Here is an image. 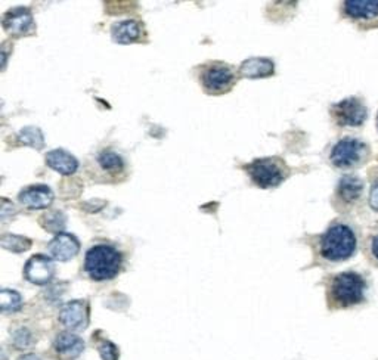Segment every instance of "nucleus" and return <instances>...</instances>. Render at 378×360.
<instances>
[{
	"label": "nucleus",
	"instance_id": "26",
	"mask_svg": "<svg viewBox=\"0 0 378 360\" xmlns=\"http://www.w3.org/2000/svg\"><path fill=\"white\" fill-rule=\"evenodd\" d=\"M377 127H378V114H377Z\"/></svg>",
	"mask_w": 378,
	"mask_h": 360
},
{
	"label": "nucleus",
	"instance_id": "7",
	"mask_svg": "<svg viewBox=\"0 0 378 360\" xmlns=\"http://www.w3.org/2000/svg\"><path fill=\"white\" fill-rule=\"evenodd\" d=\"M331 117L340 127H359L368 118V108L364 100L350 96L331 107Z\"/></svg>",
	"mask_w": 378,
	"mask_h": 360
},
{
	"label": "nucleus",
	"instance_id": "14",
	"mask_svg": "<svg viewBox=\"0 0 378 360\" xmlns=\"http://www.w3.org/2000/svg\"><path fill=\"white\" fill-rule=\"evenodd\" d=\"M59 321L68 329H85L89 322V308L85 301L67 303L59 313Z\"/></svg>",
	"mask_w": 378,
	"mask_h": 360
},
{
	"label": "nucleus",
	"instance_id": "23",
	"mask_svg": "<svg viewBox=\"0 0 378 360\" xmlns=\"http://www.w3.org/2000/svg\"><path fill=\"white\" fill-rule=\"evenodd\" d=\"M368 204L370 207L378 213V178H374L371 180V188H370V197H368Z\"/></svg>",
	"mask_w": 378,
	"mask_h": 360
},
{
	"label": "nucleus",
	"instance_id": "11",
	"mask_svg": "<svg viewBox=\"0 0 378 360\" xmlns=\"http://www.w3.org/2000/svg\"><path fill=\"white\" fill-rule=\"evenodd\" d=\"M365 189L364 180L361 178L355 176V174H346L337 184L335 198L339 200L340 204L344 207H350V205L356 204L362 198V193Z\"/></svg>",
	"mask_w": 378,
	"mask_h": 360
},
{
	"label": "nucleus",
	"instance_id": "3",
	"mask_svg": "<svg viewBox=\"0 0 378 360\" xmlns=\"http://www.w3.org/2000/svg\"><path fill=\"white\" fill-rule=\"evenodd\" d=\"M123 255L112 245L98 244L86 253L85 272L90 279L102 282L116 277L121 271Z\"/></svg>",
	"mask_w": 378,
	"mask_h": 360
},
{
	"label": "nucleus",
	"instance_id": "25",
	"mask_svg": "<svg viewBox=\"0 0 378 360\" xmlns=\"http://www.w3.org/2000/svg\"><path fill=\"white\" fill-rule=\"evenodd\" d=\"M19 360H40V359L37 356H34V354H27V356L19 357Z\"/></svg>",
	"mask_w": 378,
	"mask_h": 360
},
{
	"label": "nucleus",
	"instance_id": "19",
	"mask_svg": "<svg viewBox=\"0 0 378 360\" xmlns=\"http://www.w3.org/2000/svg\"><path fill=\"white\" fill-rule=\"evenodd\" d=\"M96 164L102 171L108 173L109 176H116V174H120L125 170V160L111 149L101 151L96 156Z\"/></svg>",
	"mask_w": 378,
	"mask_h": 360
},
{
	"label": "nucleus",
	"instance_id": "16",
	"mask_svg": "<svg viewBox=\"0 0 378 360\" xmlns=\"http://www.w3.org/2000/svg\"><path fill=\"white\" fill-rule=\"evenodd\" d=\"M46 164L59 174H64V176H71L78 169V161L64 149H54L48 152Z\"/></svg>",
	"mask_w": 378,
	"mask_h": 360
},
{
	"label": "nucleus",
	"instance_id": "18",
	"mask_svg": "<svg viewBox=\"0 0 378 360\" xmlns=\"http://www.w3.org/2000/svg\"><path fill=\"white\" fill-rule=\"evenodd\" d=\"M55 350L58 354H61L65 359H76L83 353L85 343L83 339L74 334L63 332L59 334L55 339Z\"/></svg>",
	"mask_w": 378,
	"mask_h": 360
},
{
	"label": "nucleus",
	"instance_id": "9",
	"mask_svg": "<svg viewBox=\"0 0 378 360\" xmlns=\"http://www.w3.org/2000/svg\"><path fill=\"white\" fill-rule=\"evenodd\" d=\"M2 24L5 32L15 37L33 34L36 30L33 14L28 8H14L8 11L2 18Z\"/></svg>",
	"mask_w": 378,
	"mask_h": 360
},
{
	"label": "nucleus",
	"instance_id": "17",
	"mask_svg": "<svg viewBox=\"0 0 378 360\" xmlns=\"http://www.w3.org/2000/svg\"><path fill=\"white\" fill-rule=\"evenodd\" d=\"M275 73V65L268 58H250L240 67V74L247 78L271 77Z\"/></svg>",
	"mask_w": 378,
	"mask_h": 360
},
{
	"label": "nucleus",
	"instance_id": "1",
	"mask_svg": "<svg viewBox=\"0 0 378 360\" xmlns=\"http://www.w3.org/2000/svg\"><path fill=\"white\" fill-rule=\"evenodd\" d=\"M357 250V236L352 226L335 222L326 229L319 240L322 259L331 263H342L352 259Z\"/></svg>",
	"mask_w": 378,
	"mask_h": 360
},
{
	"label": "nucleus",
	"instance_id": "10",
	"mask_svg": "<svg viewBox=\"0 0 378 360\" xmlns=\"http://www.w3.org/2000/svg\"><path fill=\"white\" fill-rule=\"evenodd\" d=\"M55 275V264L46 255L37 254L30 259L24 267V276L28 282L45 285L50 282Z\"/></svg>",
	"mask_w": 378,
	"mask_h": 360
},
{
	"label": "nucleus",
	"instance_id": "4",
	"mask_svg": "<svg viewBox=\"0 0 378 360\" xmlns=\"http://www.w3.org/2000/svg\"><path fill=\"white\" fill-rule=\"evenodd\" d=\"M370 157L371 149L368 143L356 138H343L333 147L330 161L337 169L350 170L362 167Z\"/></svg>",
	"mask_w": 378,
	"mask_h": 360
},
{
	"label": "nucleus",
	"instance_id": "24",
	"mask_svg": "<svg viewBox=\"0 0 378 360\" xmlns=\"http://www.w3.org/2000/svg\"><path fill=\"white\" fill-rule=\"evenodd\" d=\"M370 253L374 257V260L378 262V233L374 236L370 242Z\"/></svg>",
	"mask_w": 378,
	"mask_h": 360
},
{
	"label": "nucleus",
	"instance_id": "20",
	"mask_svg": "<svg viewBox=\"0 0 378 360\" xmlns=\"http://www.w3.org/2000/svg\"><path fill=\"white\" fill-rule=\"evenodd\" d=\"M23 300L21 295H19L17 291L11 290H2L0 293V307H2V312H17L21 308Z\"/></svg>",
	"mask_w": 378,
	"mask_h": 360
},
{
	"label": "nucleus",
	"instance_id": "22",
	"mask_svg": "<svg viewBox=\"0 0 378 360\" xmlns=\"http://www.w3.org/2000/svg\"><path fill=\"white\" fill-rule=\"evenodd\" d=\"M99 353L104 360H117L118 359L117 347L109 341H102L99 344Z\"/></svg>",
	"mask_w": 378,
	"mask_h": 360
},
{
	"label": "nucleus",
	"instance_id": "13",
	"mask_svg": "<svg viewBox=\"0 0 378 360\" xmlns=\"http://www.w3.org/2000/svg\"><path fill=\"white\" fill-rule=\"evenodd\" d=\"M49 254L59 262H68L74 259L80 251V242L74 235L58 233L55 238L49 242Z\"/></svg>",
	"mask_w": 378,
	"mask_h": 360
},
{
	"label": "nucleus",
	"instance_id": "15",
	"mask_svg": "<svg viewBox=\"0 0 378 360\" xmlns=\"http://www.w3.org/2000/svg\"><path fill=\"white\" fill-rule=\"evenodd\" d=\"M111 36L114 42L120 45H129L140 40L142 27L135 19H125L111 27Z\"/></svg>",
	"mask_w": 378,
	"mask_h": 360
},
{
	"label": "nucleus",
	"instance_id": "8",
	"mask_svg": "<svg viewBox=\"0 0 378 360\" xmlns=\"http://www.w3.org/2000/svg\"><path fill=\"white\" fill-rule=\"evenodd\" d=\"M342 12L364 32L378 28V0H347Z\"/></svg>",
	"mask_w": 378,
	"mask_h": 360
},
{
	"label": "nucleus",
	"instance_id": "5",
	"mask_svg": "<svg viewBox=\"0 0 378 360\" xmlns=\"http://www.w3.org/2000/svg\"><path fill=\"white\" fill-rule=\"evenodd\" d=\"M250 179L256 183L259 188H277L288 178L290 170L285 162L277 157H268L254 160L249 166H245Z\"/></svg>",
	"mask_w": 378,
	"mask_h": 360
},
{
	"label": "nucleus",
	"instance_id": "21",
	"mask_svg": "<svg viewBox=\"0 0 378 360\" xmlns=\"http://www.w3.org/2000/svg\"><path fill=\"white\" fill-rule=\"evenodd\" d=\"M18 139L23 143H25V145H32L34 148L43 147V136H42V133H40V130L36 127H27V129L21 130Z\"/></svg>",
	"mask_w": 378,
	"mask_h": 360
},
{
	"label": "nucleus",
	"instance_id": "2",
	"mask_svg": "<svg viewBox=\"0 0 378 360\" xmlns=\"http://www.w3.org/2000/svg\"><path fill=\"white\" fill-rule=\"evenodd\" d=\"M366 281L361 273L342 272L333 276L328 285V304L331 308H349L365 300Z\"/></svg>",
	"mask_w": 378,
	"mask_h": 360
},
{
	"label": "nucleus",
	"instance_id": "12",
	"mask_svg": "<svg viewBox=\"0 0 378 360\" xmlns=\"http://www.w3.org/2000/svg\"><path fill=\"white\" fill-rule=\"evenodd\" d=\"M18 200L30 210H42L54 202V192L46 184H33L19 192Z\"/></svg>",
	"mask_w": 378,
	"mask_h": 360
},
{
	"label": "nucleus",
	"instance_id": "6",
	"mask_svg": "<svg viewBox=\"0 0 378 360\" xmlns=\"http://www.w3.org/2000/svg\"><path fill=\"white\" fill-rule=\"evenodd\" d=\"M237 83L233 67L224 63H209L202 67L201 85L209 95H222L229 92Z\"/></svg>",
	"mask_w": 378,
	"mask_h": 360
}]
</instances>
